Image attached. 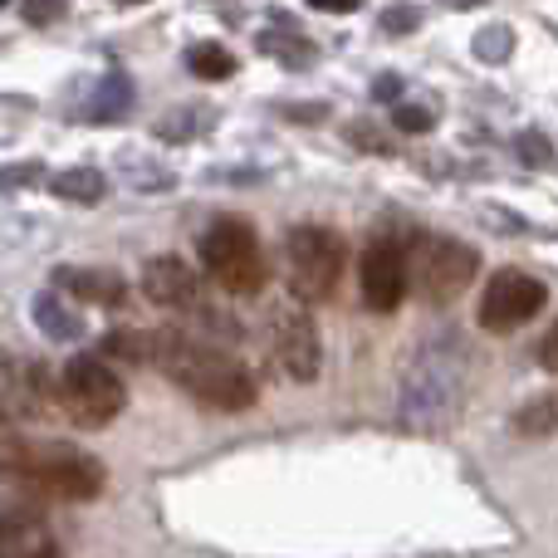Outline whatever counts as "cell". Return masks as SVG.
<instances>
[{"mask_svg":"<svg viewBox=\"0 0 558 558\" xmlns=\"http://www.w3.org/2000/svg\"><path fill=\"white\" fill-rule=\"evenodd\" d=\"M153 367H162L182 392H192L196 402L216 407V412H245V407H255V397H260L255 373L241 357L216 343H202V338L182 333V328H157Z\"/></svg>","mask_w":558,"mask_h":558,"instance_id":"6da1fadb","label":"cell"},{"mask_svg":"<svg viewBox=\"0 0 558 558\" xmlns=\"http://www.w3.org/2000/svg\"><path fill=\"white\" fill-rule=\"evenodd\" d=\"M465 367H471V357H465V343L456 328L426 338L402 377V402H397L402 426H412V432L451 426L465 402Z\"/></svg>","mask_w":558,"mask_h":558,"instance_id":"7a4b0ae2","label":"cell"},{"mask_svg":"<svg viewBox=\"0 0 558 558\" xmlns=\"http://www.w3.org/2000/svg\"><path fill=\"white\" fill-rule=\"evenodd\" d=\"M104 481H108L104 465L88 451L64 446V441L5 446V456H0V485H15V490H29V495H49V500H69V505L98 500Z\"/></svg>","mask_w":558,"mask_h":558,"instance_id":"3957f363","label":"cell"},{"mask_svg":"<svg viewBox=\"0 0 558 558\" xmlns=\"http://www.w3.org/2000/svg\"><path fill=\"white\" fill-rule=\"evenodd\" d=\"M202 260L206 275L226 289V294H260L270 279V260L245 216H216L202 235Z\"/></svg>","mask_w":558,"mask_h":558,"instance_id":"277c9868","label":"cell"},{"mask_svg":"<svg viewBox=\"0 0 558 558\" xmlns=\"http://www.w3.org/2000/svg\"><path fill=\"white\" fill-rule=\"evenodd\" d=\"M343 260H348V245L328 226L304 221L294 231H284V279H289V294L304 299V304L333 299L338 279H343Z\"/></svg>","mask_w":558,"mask_h":558,"instance_id":"5b68a950","label":"cell"},{"mask_svg":"<svg viewBox=\"0 0 558 558\" xmlns=\"http://www.w3.org/2000/svg\"><path fill=\"white\" fill-rule=\"evenodd\" d=\"M481 270V255L465 241L451 235H432V231H412L407 241V284L426 299V304H446L456 299Z\"/></svg>","mask_w":558,"mask_h":558,"instance_id":"8992f818","label":"cell"},{"mask_svg":"<svg viewBox=\"0 0 558 558\" xmlns=\"http://www.w3.org/2000/svg\"><path fill=\"white\" fill-rule=\"evenodd\" d=\"M54 397H59V407H64L69 422L88 426V432H94V426H108L128 407L123 377H118L98 353L69 357L64 373H59V383H54Z\"/></svg>","mask_w":558,"mask_h":558,"instance_id":"52a82bcc","label":"cell"},{"mask_svg":"<svg viewBox=\"0 0 558 558\" xmlns=\"http://www.w3.org/2000/svg\"><path fill=\"white\" fill-rule=\"evenodd\" d=\"M143 294L153 299L157 308H167V314H177V318H192V324L211 328V333H226V338L235 333L231 318L206 304V289H202V279H196V270L186 260H177V255H153V260H147Z\"/></svg>","mask_w":558,"mask_h":558,"instance_id":"ba28073f","label":"cell"},{"mask_svg":"<svg viewBox=\"0 0 558 558\" xmlns=\"http://www.w3.org/2000/svg\"><path fill=\"white\" fill-rule=\"evenodd\" d=\"M265 348H270V363L289 383H314L324 353H318V328L308 318L304 299L289 294L270 308V318H265Z\"/></svg>","mask_w":558,"mask_h":558,"instance_id":"9c48e42d","label":"cell"},{"mask_svg":"<svg viewBox=\"0 0 558 558\" xmlns=\"http://www.w3.org/2000/svg\"><path fill=\"white\" fill-rule=\"evenodd\" d=\"M544 304H549L544 279H534L524 270H500V275H490V284H485L475 318H481V328H490V333H514V328L530 324Z\"/></svg>","mask_w":558,"mask_h":558,"instance_id":"30bf717a","label":"cell"},{"mask_svg":"<svg viewBox=\"0 0 558 558\" xmlns=\"http://www.w3.org/2000/svg\"><path fill=\"white\" fill-rule=\"evenodd\" d=\"M357 279H363V304L373 314H392L407 299V241L402 235L367 241L363 260H357Z\"/></svg>","mask_w":558,"mask_h":558,"instance_id":"8fae6325","label":"cell"},{"mask_svg":"<svg viewBox=\"0 0 558 558\" xmlns=\"http://www.w3.org/2000/svg\"><path fill=\"white\" fill-rule=\"evenodd\" d=\"M0 558H59L49 524L29 510L0 505Z\"/></svg>","mask_w":558,"mask_h":558,"instance_id":"7c38bea8","label":"cell"},{"mask_svg":"<svg viewBox=\"0 0 558 558\" xmlns=\"http://www.w3.org/2000/svg\"><path fill=\"white\" fill-rule=\"evenodd\" d=\"M54 289H64L69 299H88V304H104V308H118L128 304V279L113 275V270H84V265H59L54 275Z\"/></svg>","mask_w":558,"mask_h":558,"instance_id":"4fadbf2b","label":"cell"},{"mask_svg":"<svg viewBox=\"0 0 558 558\" xmlns=\"http://www.w3.org/2000/svg\"><path fill=\"white\" fill-rule=\"evenodd\" d=\"M133 104H137V84L123 74V69H108V74L94 84V94H88L84 118L88 123H123V118L133 113Z\"/></svg>","mask_w":558,"mask_h":558,"instance_id":"5bb4252c","label":"cell"},{"mask_svg":"<svg viewBox=\"0 0 558 558\" xmlns=\"http://www.w3.org/2000/svg\"><path fill=\"white\" fill-rule=\"evenodd\" d=\"M35 324H39V333L45 338H59V343H78V338L88 333V324H84V314H78L74 304H64L59 294H35Z\"/></svg>","mask_w":558,"mask_h":558,"instance_id":"9a60e30c","label":"cell"},{"mask_svg":"<svg viewBox=\"0 0 558 558\" xmlns=\"http://www.w3.org/2000/svg\"><path fill=\"white\" fill-rule=\"evenodd\" d=\"M49 192L59 202H74V206H98L108 196V177L98 167H64V172L49 177Z\"/></svg>","mask_w":558,"mask_h":558,"instance_id":"2e32d148","label":"cell"},{"mask_svg":"<svg viewBox=\"0 0 558 558\" xmlns=\"http://www.w3.org/2000/svg\"><path fill=\"white\" fill-rule=\"evenodd\" d=\"M255 45H260L270 59H279V64H284V69H308V64H314V59H318L314 39H304V35H299V29L289 25L284 15H279V29H265V35L255 39Z\"/></svg>","mask_w":558,"mask_h":558,"instance_id":"e0dca14e","label":"cell"},{"mask_svg":"<svg viewBox=\"0 0 558 558\" xmlns=\"http://www.w3.org/2000/svg\"><path fill=\"white\" fill-rule=\"evenodd\" d=\"M206 128H216V108H206V104H182V108H172V113L157 118L153 133L162 137V143H196Z\"/></svg>","mask_w":558,"mask_h":558,"instance_id":"ac0fdd59","label":"cell"},{"mask_svg":"<svg viewBox=\"0 0 558 558\" xmlns=\"http://www.w3.org/2000/svg\"><path fill=\"white\" fill-rule=\"evenodd\" d=\"M104 357H118V363H137V367H153V353H157V333L153 328H113L104 333Z\"/></svg>","mask_w":558,"mask_h":558,"instance_id":"d6986e66","label":"cell"},{"mask_svg":"<svg viewBox=\"0 0 558 558\" xmlns=\"http://www.w3.org/2000/svg\"><path fill=\"white\" fill-rule=\"evenodd\" d=\"M186 69H192L196 78H206V84H216V78L235 74V54L226 45H216V39H202V45L186 49Z\"/></svg>","mask_w":558,"mask_h":558,"instance_id":"ffe728a7","label":"cell"},{"mask_svg":"<svg viewBox=\"0 0 558 558\" xmlns=\"http://www.w3.org/2000/svg\"><path fill=\"white\" fill-rule=\"evenodd\" d=\"M510 426L520 436H554L558 432V392H544V397H534V402H524Z\"/></svg>","mask_w":558,"mask_h":558,"instance_id":"44dd1931","label":"cell"},{"mask_svg":"<svg viewBox=\"0 0 558 558\" xmlns=\"http://www.w3.org/2000/svg\"><path fill=\"white\" fill-rule=\"evenodd\" d=\"M123 172H128V186H137V192H167L177 182L172 167L153 162V157H123Z\"/></svg>","mask_w":558,"mask_h":558,"instance_id":"7402d4cb","label":"cell"},{"mask_svg":"<svg viewBox=\"0 0 558 558\" xmlns=\"http://www.w3.org/2000/svg\"><path fill=\"white\" fill-rule=\"evenodd\" d=\"M471 49H475L481 64H505V59L514 54V29L510 25H485L481 35L471 39Z\"/></svg>","mask_w":558,"mask_h":558,"instance_id":"603a6c76","label":"cell"},{"mask_svg":"<svg viewBox=\"0 0 558 558\" xmlns=\"http://www.w3.org/2000/svg\"><path fill=\"white\" fill-rule=\"evenodd\" d=\"M392 123H397V133L422 137V133H432V128H436V108L422 104V98H397V104H392Z\"/></svg>","mask_w":558,"mask_h":558,"instance_id":"cb8c5ba5","label":"cell"},{"mask_svg":"<svg viewBox=\"0 0 558 558\" xmlns=\"http://www.w3.org/2000/svg\"><path fill=\"white\" fill-rule=\"evenodd\" d=\"M514 157H520L524 167H549L554 162V143L539 133V128H524V133H514Z\"/></svg>","mask_w":558,"mask_h":558,"instance_id":"d4e9b609","label":"cell"},{"mask_svg":"<svg viewBox=\"0 0 558 558\" xmlns=\"http://www.w3.org/2000/svg\"><path fill=\"white\" fill-rule=\"evenodd\" d=\"M343 137L357 147V153H377V157H387L392 153V143H387V133L377 123H367V118H353V123L343 128Z\"/></svg>","mask_w":558,"mask_h":558,"instance_id":"484cf974","label":"cell"},{"mask_svg":"<svg viewBox=\"0 0 558 558\" xmlns=\"http://www.w3.org/2000/svg\"><path fill=\"white\" fill-rule=\"evenodd\" d=\"M377 25H383L387 35H412V29H422V10L397 0V5H387L383 15H377Z\"/></svg>","mask_w":558,"mask_h":558,"instance_id":"4316f807","label":"cell"},{"mask_svg":"<svg viewBox=\"0 0 558 558\" xmlns=\"http://www.w3.org/2000/svg\"><path fill=\"white\" fill-rule=\"evenodd\" d=\"M45 177V162H15V167H0V192H15V186H29V182H39Z\"/></svg>","mask_w":558,"mask_h":558,"instance_id":"83f0119b","label":"cell"},{"mask_svg":"<svg viewBox=\"0 0 558 558\" xmlns=\"http://www.w3.org/2000/svg\"><path fill=\"white\" fill-rule=\"evenodd\" d=\"M20 15H25L29 25H54V20L64 15V0H20Z\"/></svg>","mask_w":558,"mask_h":558,"instance_id":"f1b7e54d","label":"cell"},{"mask_svg":"<svg viewBox=\"0 0 558 558\" xmlns=\"http://www.w3.org/2000/svg\"><path fill=\"white\" fill-rule=\"evenodd\" d=\"M279 118H289V123H324L328 104H279Z\"/></svg>","mask_w":558,"mask_h":558,"instance_id":"f546056e","label":"cell"},{"mask_svg":"<svg viewBox=\"0 0 558 558\" xmlns=\"http://www.w3.org/2000/svg\"><path fill=\"white\" fill-rule=\"evenodd\" d=\"M402 98V78L397 74H377L373 78V104H397Z\"/></svg>","mask_w":558,"mask_h":558,"instance_id":"4dcf8cb0","label":"cell"},{"mask_svg":"<svg viewBox=\"0 0 558 558\" xmlns=\"http://www.w3.org/2000/svg\"><path fill=\"white\" fill-rule=\"evenodd\" d=\"M534 357H539V367H549V373H558V324H554L549 333L539 338V348H534Z\"/></svg>","mask_w":558,"mask_h":558,"instance_id":"1f68e13d","label":"cell"},{"mask_svg":"<svg viewBox=\"0 0 558 558\" xmlns=\"http://www.w3.org/2000/svg\"><path fill=\"white\" fill-rule=\"evenodd\" d=\"M314 10H328V15H353V10H363V0H308Z\"/></svg>","mask_w":558,"mask_h":558,"instance_id":"d6a6232c","label":"cell"},{"mask_svg":"<svg viewBox=\"0 0 558 558\" xmlns=\"http://www.w3.org/2000/svg\"><path fill=\"white\" fill-rule=\"evenodd\" d=\"M0 446H15V422H10L5 407H0Z\"/></svg>","mask_w":558,"mask_h":558,"instance_id":"836d02e7","label":"cell"},{"mask_svg":"<svg viewBox=\"0 0 558 558\" xmlns=\"http://www.w3.org/2000/svg\"><path fill=\"white\" fill-rule=\"evenodd\" d=\"M118 5H137V0H118Z\"/></svg>","mask_w":558,"mask_h":558,"instance_id":"e575fe53","label":"cell"},{"mask_svg":"<svg viewBox=\"0 0 558 558\" xmlns=\"http://www.w3.org/2000/svg\"><path fill=\"white\" fill-rule=\"evenodd\" d=\"M0 5H5V0H0Z\"/></svg>","mask_w":558,"mask_h":558,"instance_id":"d590c367","label":"cell"}]
</instances>
